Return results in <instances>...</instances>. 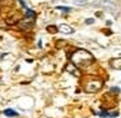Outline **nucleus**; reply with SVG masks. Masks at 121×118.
Instances as JSON below:
<instances>
[{
	"label": "nucleus",
	"mask_w": 121,
	"mask_h": 118,
	"mask_svg": "<svg viewBox=\"0 0 121 118\" xmlns=\"http://www.w3.org/2000/svg\"><path fill=\"white\" fill-rule=\"evenodd\" d=\"M76 5H81V7H83V5H86L87 4V1L86 0H72Z\"/></svg>",
	"instance_id": "obj_11"
},
{
	"label": "nucleus",
	"mask_w": 121,
	"mask_h": 118,
	"mask_svg": "<svg viewBox=\"0 0 121 118\" xmlns=\"http://www.w3.org/2000/svg\"><path fill=\"white\" fill-rule=\"evenodd\" d=\"M99 115H102V117H117L118 113H117V112H113V113H109V112H100Z\"/></svg>",
	"instance_id": "obj_8"
},
{
	"label": "nucleus",
	"mask_w": 121,
	"mask_h": 118,
	"mask_svg": "<svg viewBox=\"0 0 121 118\" xmlns=\"http://www.w3.org/2000/svg\"><path fill=\"white\" fill-rule=\"evenodd\" d=\"M59 31H61L63 34H73V27H70L69 25H65V24H63V25H60L59 26Z\"/></svg>",
	"instance_id": "obj_5"
},
{
	"label": "nucleus",
	"mask_w": 121,
	"mask_h": 118,
	"mask_svg": "<svg viewBox=\"0 0 121 118\" xmlns=\"http://www.w3.org/2000/svg\"><path fill=\"white\" fill-rule=\"evenodd\" d=\"M26 11V17L27 18H35V12L34 11H31V9H25Z\"/></svg>",
	"instance_id": "obj_10"
},
{
	"label": "nucleus",
	"mask_w": 121,
	"mask_h": 118,
	"mask_svg": "<svg viewBox=\"0 0 121 118\" xmlns=\"http://www.w3.org/2000/svg\"><path fill=\"white\" fill-rule=\"evenodd\" d=\"M33 25H34V18H27V17L18 22L20 29H30V27H33Z\"/></svg>",
	"instance_id": "obj_4"
},
{
	"label": "nucleus",
	"mask_w": 121,
	"mask_h": 118,
	"mask_svg": "<svg viewBox=\"0 0 121 118\" xmlns=\"http://www.w3.org/2000/svg\"><path fill=\"white\" fill-rule=\"evenodd\" d=\"M111 66L116 70H121V57H117V58H112L111 60Z\"/></svg>",
	"instance_id": "obj_6"
},
{
	"label": "nucleus",
	"mask_w": 121,
	"mask_h": 118,
	"mask_svg": "<svg viewBox=\"0 0 121 118\" xmlns=\"http://www.w3.org/2000/svg\"><path fill=\"white\" fill-rule=\"evenodd\" d=\"M57 30H59V29H56V26H48V27H47V31L51 33V34H55Z\"/></svg>",
	"instance_id": "obj_12"
},
{
	"label": "nucleus",
	"mask_w": 121,
	"mask_h": 118,
	"mask_svg": "<svg viewBox=\"0 0 121 118\" xmlns=\"http://www.w3.org/2000/svg\"><path fill=\"white\" fill-rule=\"evenodd\" d=\"M85 22H86L87 25H91V24H94V18H87Z\"/></svg>",
	"instance_id": "obj_14"
},
{
	"label": "nucleus",
	"mask_w": 121,
	"mask_h": 118,
	"mask_svg": "<svg viewBox=\"0 0 121 118\" xmlns=\"http://www.w3.org/2000/svg\"><path fill=\"white\" fill-rule=\"evenodd\" d=\"M70 61L76 66H89L94 62V56L86 49H77L70 56Z\"/></svg>",
	"instance_id": "obj_1"
},
{
	"label": "nucleus",
	"mask_w": 121,
	"mask_h": 118,
	"mask_svg": "<svg viewBox=\"0 0 121 118\" xmlns=\"http://www.w3.org/2000/svg\"><path fill=\"white\" fill-rule=\"evenodd\" d=\"M56 9L63 11V12H70L72 11V8H69V7H56Z\"/></svg>",
	"instance_id": "obj_13"
},
{
	"label": "nucleus",
	"mask_w": 121,
	"mask_h": 118,
	"mask_svg": "<svg viewBox=\"0 0 121 118\" xmlns=\"http://www.w3.org/2000/svg\"><path fill=\"white\" fill-rule=\"evenodd\" d=\"M103 83L102 81H98V79H91V81H89L86 83V86H85V90H86V92H91V94H94V92H98L100 88H102Z\"/></svg>",
	"instance_id": "obj_3"
},
{
	"label": "nucleus",
	"mask_w": 121,
	"mask_h": 118,
	"mask_svg": "<svg viewBox=\"0 0 121 118\" xmlns=\"http://www.w3.org/2000/svg\"><path fill=\"white\" fill-rule=\"evenodd\" d=\"M92 5L102 7V8L107 9V11H109V12L117 11V5H116L113 1H111V0H98V1H94V3H92Z\"/></svg>",
	"instance_id": "obj_2"
},
{
	"label": "nucleus",
	"mask_w": 121,
	"mask_h": 118,
	"mask_svg": "<svg viewBox=\"0 0 121 118\" xmlns=\"http://www.w3.org/2000/svg\"><path fill=\"white\" fill-rule=\"evenodd\" d=\"M4 114L9 115V117H17V115H18V113L14 112V110H12V109H5V110H4Z\"/></svg>",
	"instance_id": "obj_9"
},
{
	"label": "nucleus",
	"mask_w": 121,
	"mask_h": 118,
	"mask_svg": "<svg viewBox=\"0 0 121 118\" xmlns=\"http://www.w3.org/2000/svg\"><path fill=\"white\" fill-rule=\"evenodd\" d=\"M111 91H113V92H120V88H112Z\"/></svg>",
	"instance_id": "obj_15"
},
{
	"label": "nucleus",
	"mask_w": 121,
	"mask_h": 118,
	"mask_svg": "<svg viewBox=\"0 0 121 118\" xmlns=\"http://www.w3.org/2000/svg\"><path fill=\"white\" fill-rule=\"evenodd\" d=\"M66 71H69V73H72L73 75H79V71H78V69H76V65H74L73 62L72 64H69V66L66 68Z\"/></svg>",
	"instance_id": "obj_7"
}]
</instances>
